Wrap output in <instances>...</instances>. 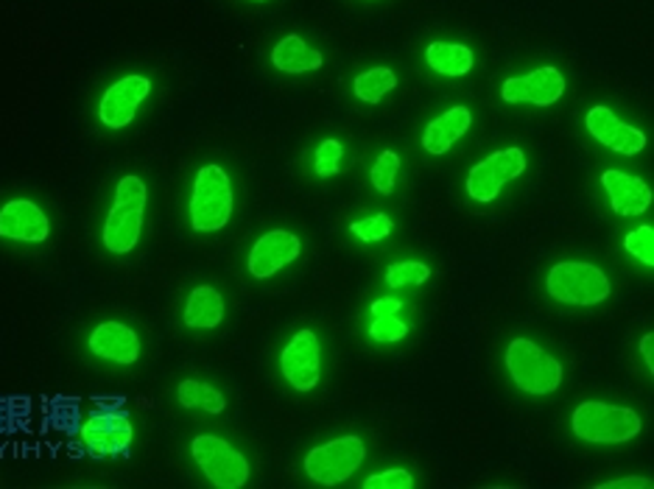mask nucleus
Returning <instances> with one entry per match:
<instances>
[{
    "label": "nucleus",
    "instance_id": "16",
    "mask_svg": "<svg viewBox=\"0 0 654 489\" xmlns=\"http://www.w3.org/2000/svg\"><path fill=\"white\" fill-rule=\"evenodd\" d=\"M602 185L618 216H643L652 207V188L643 179L624 172H604Z\"/></svg>",
    "mask_w": 654,
    "mask_h": 489
},
{
    "label": "nucleus",
    "instance_id": "32",
    "mask_svg": "<svg viewBox=\"0 0 654 489\" xmlns=\"http://www.w3.org/2000/svg\"><path fill=\"white\" fill-rule=\"evenodd\" d=\"M602 489H652L648 478H621V481L602 483Z\"/></svg>",
    "mask_w": 654,
    "mask_h": 489
},
{
    "label": "nucleus",
    "instance_id": "27",
    "mask_svg": "<svg viewBox=\"0 0 654 489\" xmlns=\"http://www.w3.org/2000/svg\"><path fill=\"white\" fill-rule=\"evenodd\" d=\"M626 252L635 255L643 266L652 268L654 266V229L652 227H637L626 235L624 241Z\"/></svg>",
    "mask_w": 654,
    "mask_h": 489
},
{
    "label": "nucleus",
    "instance_id": "25",
    "mask_svg": "<svg viewBox=\"0 0 654 489\" xmlns=\"http://www.w3.org/2000/svg\"><path fill=\"white\" fill-rule=\"evenodd\" d=\"M400 172V157L394 151H383L378 157V163L372 166V185H375L378 194L389 196L394 190V179Z\"/></svg>",
    "mask_w": 654,
    "mask_h": 489
},
{
    "label": "nucleus",
    "instance_id": "12",
    "mask_svg": "<svg viewBox=\"0 0 654 489\" xmlns=\"http://www.w3.org/2000/svg\"><path fill=\"white\" fill-rule=\"evenodd\" d=\"M148 90H152V81L146 76H124L120 81H115L101 98V120L109 129H124L131 124L137 107L146 101Z\"/></svg>",
    "mask_w": 654,
    "mask_h": 489
},
{
    "label": "nucleus",
    "instance_id": "20",
    "mask_svg": "<svg viewBox=\"0 0 654 489\" xmlns=\"http://www.w3.org/2000/svg\"><path fill=\"white\" fill-rule=\"evenodd\" d=\"M224 319V296L218 294L213 285H199L194 294L188 296L185 305V324L188 327H199V331H211L218 327Z\"/></svg>",
    "mask_w": 654,
    "mask_h": 489
},
{
    "label": "nucleus",
    "instance_id": "3",
    "mask_svg": "<svg viewBox=\"0 0 654 489\" xmlns=\"http://www.w3.org/2000/svg\"><path fill=\"white\" fill-rule=\"evenodd\" d=\"M507 366L515 387L529 394H551L563 383V366L557 359L529 339H515L507 350Z\"/></svg>",
    "mask_w": 654,
    "mask_h": 489
},
{
    "label": "nucleus",
    "instance_id": "5",
    "mask_svg": "<svg viewBox=\"0 0 654 489\" xmlns=\"http://www.w3.org/2000/svg\"><path fill=\"white\" fill-rule=\"evenodd\" d=\"M548 294L565 305H598L609 296V280L593 263H557L548 274Z\"/></svg>",
    "mask_w": 654,
    "mask_h": 489
},
{
    "label": "nucleus",
    "instance_id": "11",
    "mask_svg": "<svg viewBox=\"0 0 654 489\" xmlns=\"http://www.w3.org/2000/svg\"><path fill=\"white\" fill-rule=\"evenodd\" d=\"M283 375L296 392H311L319 383V339L313 331H300L283 350Z\"/></svg>",
    "mask_w": 654,
    "mask_h": 489
},
{
    "label": "nucleus",
    "instance_id": "9",
    "mask_svg": "<svg viewBox=\"0 0 654 489\" xmlns=\"http://www.w3.org/2000/svg\"><path fill=\"white\" fill-rule=\"evenodd\" d=\"M565 79L557 68H537L535 74L507 79L501 87V98L507 104H537L551 107L563 98Z\"/></svg>",
    "mask_w": 654,
    "mask_h": 489
},
{
    "label": "nucleus",
    "instance_id": "22",
    "mask_svg": "<svg viewBox=\"0 0 654 489\" xmlns=\"http://www.w3.org/2000/svg\"><path fill=\"white\" fill-rule=\"evenodd\" d=\"M177 394L185 409H202L207 414H222L224 405H227V400H224V394L216 387L202 381H183Z\"/></svg>",
    "mask_w": 654,
    "mask_h": 489
},
{
    "label": "nucleus",
    "instance_id": "14",
    "mask_svg": "<svg viewBox=\"0 0 654 489\" xmlns=\"http://www.w3.org/2000/svg\"><path fill=\"white\" fill-rule=\"evenodd\" d=\"M585 124L587 131H590L598 143H604V146L613 148V151L626 154V157L641 154L643 148H646V135H643L641 129H635V126L621 124L607 107H593L590 113H587Z\"/></svg>",
    "mask_w": 654,
    "mask_h": 489
},
{
    "label": "nucleus",
    "instance_id": "21",
    "mask_svg": "<svg viewBox=\"0 0 654 489\" xmlns=\"http://www.w3.org/2000/svg\"><path fill=\"white\" fill-rule=\"evenodd\" d=\"M426 62L442 76H465L472 68V51L453 42H433L426 48Z\"/></svg>",
    "mask_w": 654,
    "mask_h": 489
},
{
    "label": "nucleus",
    "instance_id": "26",
    "mask_svg": "<svg viewBox=\"0 0 654 489\" xmlns=\"http://www.w3.org/2000/svg\"><path fill=\"white\" fill-rule=\"evenodd\" d=\"M342 143L339 140H322L316 148V159H313V166H316V174L319 177H333V174H339V168H342Z\"/></svg>",
    "mask_w": 654,
    "mask_h": 489
},
{
    "label": "nucleus",
    "instance_id": "15",
    "mask_svg": "<svg viewBox=\"0 0 654 489\" xmlns=\"http://www.w3.org/2000/svg\"><path fill=\"white\" fill-rule=\"evenodd\" d=\"M48 216L35 205V202L14 199L3 205L0 211V235L12 241H26V244H40L48 238Z\"/></svg>",
    "mask_w": 654,
    "mask_h": 489
},
{
    "label": "nucleus",
    "instance_id": "17",
    "mask_svg": "<svg viewBox=\"0 0 654 489\" xmlns=\"http://www.w3.org/2000/svg\"><path fill=\"white\" fill-rule=\"evenodd\" d=\"M90 350L98 359L115 361V364H135L140 355V342H137L135 331L120 322H104L98 324L90 336Z\"/></svg>",
    "mask_w": 654,
    "mask_h": 489
},
{
    "label": "nucleus",
    "instance_id": "6",
    "mask_svg": "<svg viewBox=\"0 0 654 489\" xmlns=\"http://www.w3.org/2000/svg\"><path fill=\"white\" fill-rule=\"evenodd\" d=\"M364 456V442L359 437H342L322 444V448H313L305 459V470L316 483L336 487L359 470Z\"/></svg>",
    "mask_w": 654,
    "mask_h": 489
},
{
    "label": "nucleus",
    "instance_id": "34",
    "mask_svg": "<svg viewBox=\"0 0 654 489\" xmlns=\"http://www.w3.org/2000/svg\"><path fill=\"white\" fill-rule=\"evenodd\" d=\"M257 3H263V0H257Z\"/></svg>",
    "mask_w": 654,
    "mask_h": 489
},
{
    "label": "nucleus",
    "instance_id": "28",
    "mask_svg": "<svg viewBox=\"0 0 654 489\" xmlns=\"http://www.w3.org/2000/svg\"><path fill=\"white\" fill-rule=\"evenodd\" d=\"M350 229H353V235H359L361 241H367V244H375V241H383L392 233V218H389L387 213H378V216L364 218V222H355Z\"/></svg>",
    "mask_w": 654,
    "mask_h": 489
},
{
    "label": "nucleus",
    "instance_id": "30",
    "mask_svg": "<svg viewBox=\"0 0 654 489\" xmlns=\"http://www.w3.org/2000/svg\"><path fill=\"white\" fill-rule=\"evenodd\" d=\"M367 489H411L414 487V478L406 470H387L381 476H372L364 481Z\"/></svg>",
    "mask_w": 654,
    "mask_h": 489
},
{
    "label": "nucleus",
    "instance_id": "33",
    "mask_svg": "<svg viewBox=\"0 0 654 489\" xmlns=\"http://www.w3.org/2000/svg\"><path fill=\"white\" fill-rule=\"evenodd\" d=\"M641 353H643V359H646L648 372H654V361H652V355H654V336H652V333L641 339Z\"/></svg>",
    "mask_w": 654,
    "mask_h": 489
},
{
    "label": "nucleus",
    "instance_id": "10",
    "mask_svg": "<svg viewBox=\"0 0 654 489\" xmlns=\"http://www.w3.org/2000/svg\"><path fill=\"white\" fill-rule=\"evenodd\" d=\"M81 442L92 456H118L126 453L131 444V422L126 414L107 411L96 414L81 426Z\"/></svg>",
    "mask_w": 654,
    "mask_h": 489
},
{
    "label": "nucleus",
    "instance_id": "4",
    "mask_svg": "<svg viewBox=\"0 0 654 489\" xmlns=\"http://www.w3.org/2000/svg\"><path fill=\"white\" fill-rule=\"evenodd\" d=\"M233 216V188L224 168L205 166L196 177L191 199V224L199 233H216Z\"/></svg>",
    "mask_w": 654,
    "mask_h": 489
},
{
    "label": "nucleus",
    "instance_id": "7",
    "mask_svg": "<svg viewBox=\"0 0 654 489\" xmlns=\"http://www.w3.org/2000/svg\"><path fill=\"white\" fill-rule=\"evenodd\" d=\"M194 459L202 467L213 487L218 489H241L250 478V464L235 448H230L218 437H196L194 439Z\"/></svg>",
    "mask_w": 654,
    "mask_h": 489
},
{
    "label": "nucleus",
    "instance_id": "18",
    "mask_svg": "<svg viewBox=\"0 0 654 489\" xmlns=\"http://www.w3.org/2000/svg\"><path fill=\"white\" fill-rule=\"evenodd\" d=\"M472 124V115L467 107H453L445 115H439L437 120L426 126V135H422V146L428 154H448V148L459 140L461 135H467Z\"/></svg>",
    "mask_w": 654,
    "mask_h": 489
},
{
    "label": "nucleus",
    "instance_id": "24",
    "mask_svg": "<svg viewBox=\"0 0 654 489\" xmlns=\"http://www.w3.org/2000/svg\"><path fill=\"white\" fill-rule=\"evenodd\" d=\"M431 277V268L426 263L417 261H403L394 263V266L387 268V283L389 288H406V285H422Z\"/></svg>",
    "mask_w": 654,
    "mask_h": 489
},
{
    "label": "nucleus",
    "instance_id": "1",
    "mask_svg": "<svg viewBox=\"0 0 654 489\" xmlns=\"http://www.w3.org/2000/svg\"><path fill=\"white\" fill-rule=\"evenodd\" d=\"M143 211H146V185L137 177H124L115 190L113 211L104 227V246L115 255L135 250L143 229Z\"/></svg>",
    "mask_w": 654,
    "mask_h": 489
},
{
    "label": "nucleus",
    "instance_id": "23",
    "mask_svg": "<svg viewBox=\"0 0 654 489\" xmlns=\"http://www.w3.org/2000/svg\"><path fill=\"white\" fill-rule=\"evenodd\" d=\"M398 87V76L389 68H372L355 79V96L367 104H378L389 90Z\"/></svg>",
    "mask_w": 654,
    "mask_h": 489
},
{
    "label": "nucleus",
    "instance_id": "2",
    "mask_svg": "<svg viewBox=\"0 0 654 489\" xmlns=\"http://www.w3.org/2000/svg\"><path fill=\"white\" fill-rule=\"evenodd\" d=\"M574 433L585 442L596 444H621L629 442L641 433V417L632 409L609 403H582L574 411Z\"/></svg>",
    "mask_w": 654,
    "mask_h": 489
},
{
    "label": "nucleus",
    "instance_id": "31",
    "mask_svg": "<svg viewBox=\"0 0 654 489\" xmlns=\"http://www.w3.org/2000/svg\"><path fill=\"white\" fill-rule=\"evenodd\" d=\"M400 307H403V302L394 300V296H383V300L372 302V313L375 316H394V313H400Z\"/></svg>",
    "mask_w": 654,
    "mask_h": 489
},
{
    "label": "nucleus",
    "instance_id": "13",
    "mask_svg": "<svg viewBox=\"0 0 654 489\" xmlns=\"http://www.w3.org/2000/svg\"><path fill=\"white\" fill-rule=\"evenodd\" d=\"M302 252V244L296 235L285 233V229H272V233L263 235L250 252V272L255 277L266 280L272 274H277L280 268L289 266L291 261H296Z\"/></svg>",
    "mask_w": 654,
    "mask_h": 489
},
{
    "label": "nucleus",
    "instance_id": "8",
    "mask_svg": "<svg viewBox=\"0 0 654 489\" xmlns=\"http://www.w3.org/2000/svg\"><path fill=\"white\" fill-rule=\"evenodd\" d=\"M526 172V157L520 148H504L492 157L481 159L478 166L470 168L467 177V194L476 202H496L498 194L507 183L518 179Z\"/></svg>",
    "mask_w": 654,
    "mask_h": 489
},
{
    "label": "nucleus",
    "instance_id": "19",
    "mask_svg": "<svg viewBox=\"0 0 654 489\" xmlns=\"http://www.w3.org/2000/svg\"><path fill=\"white\" fill-rule=\"evenodd\" d=\"M274 68L283 70V74H308V70L322 68V53L313 51L311 46H305V40L296 35H289L285 40L277 42V48L272 51Z\"/></svg>",
    "mask_w": 654,
    "mask_h": 489
},
{
    "label": "nucleus",
    "instance_id": "29",
    "mask_svg": "<svg viewBox=\"0 0 654 489\" xmlns=\"http://www.w3.org/2000/svg\"><path fill=\"white\" fill-rule=\"evenodd\" d=\"M406 333H409V324L400 322L398 316H375V322L370 324V336L375 342H400Z\"/></svg>",
    "mask_w": 654,
    "mask_h": 489
}]
</instances>
